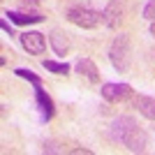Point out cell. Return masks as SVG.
Instances as JSON below:
<instances>
[{"label": "cell", "instance_id": "6da1fadb", "mask_svg": "<svg viewBox=\"0 0 155 155\" xmlns=\"http://www.w3.org/2000/svg\"><path fill=\"white\" fill-rule=\"evenodd\" d=\"M109 60L116 72H127L132 65V39L130 35L120 32L109 46Z\"/></svg>", "mask_w": 155, "mask_h": 155}, {"label": "cell", "instance_id": "7a4b0ae2", "mask_svg": "<svg viewBox=\"0 0 155 155\" xmlns=\"http://www.w3.org/2000/svg\"><path fill=\"white\" fill-rule=\"evenodd\" d=\"M65 16H67V21H70V23H74V26H79V28H84V30H91V28H97L100 23H104L102 12L91 9V7H84V5L70 7Z\"/></svg>", "mask_w": 155, "mask_h": 155}, {"label": "cell", "instance_id": "3957f363", "mask_svg": "<svg viewBox=\"0 0 155 155\" xmlns=\"http://www.w3.org/2000/svg\"><path fill=\"white\" fill-rule=\"evenodd\" d=\"M123 143L127 146L130 153H143V150H146V146H148V134H146L139 125H132V127L125 132Z\"/></svg>", "mask_w": 155, "mask_h": 155}, {"label": "cell", "instance_id": "277c9868", "mask_svg": "<svg viewBox=\"0 0 155 155\" xmlns=\"http://www.w3.org/2000/svg\"><path fill=\"white\" fill-rule=\"evenodd\" d=\"M123 16H125V2H123V0H111L109 5L104 7V12H102L104 26L111 28V30L120 28V23H123Z\"/></svg>", "mask_w": 155, "mask_h": 155}, {"label": "cell", "instance_id": "5b68a950", "mask_svg": "<svg viewBox=\"0 0 155 155\" xmlns=\"http://www.w3.org/2000/svg\"><path fill=\"white\" fill-rule=\"evenodd\" d=\"M102 97L107 102L118 104V102H125L130 97H134V91L127 84H104L102 86Z\"/></svg>", "mask_w": 155, "mask_h": 155}, {"label": "cell", "instance_id": "8992f818", "mask_svg": "<svg viewBox=\"0 0 155 155\" xmlns=\"http://www.w3.org/2000/svg\"><path fill=\"white\" fill-rule=\"evenodd\" d=\"M21 46H23L28 53H32V56H39V53H44V49H46V39H44V35L37 32V30H26V32H21Z\"/></svg>", "mask_w": 155, "mask_h": 155}, {"label": "cell", "instance_id": "52a82bcc", "mask_svg": "<svg viewBox=\"0 0 155 155\" xmlns=\"http://www.w3.org/2000/svg\"><path fill=\"white\" fill-rule=\"evenodd\" d=\"M35 102H37L39 111H42V120H51L53 114H56V107H53V100L44 93L42 86H35Z\"/></svg>", "mask_w": 155, "mask_h": 155}, {"label": "cell", "instance_id": "ba28073f", "mask_svg": "<svg viewBox=\"0 0 155 155\" xmlns=\"http://www.w3.org/2000/svg\"><path fill=\"white\" fill-rule=\"evenodd\" d=\"M5 16H9L19 26H30V23H42L44 21V16L37 14V12H14V9H7Z\"/></svg>", "mask_w": 155, "mask_h": 155}, {"label": "cell", "instance_id": "9c48e42d", "mask_svg": "<svg viewBox=\"0 0 155 155\" xmlns=\"http://www.w3.org/2000/svg\"><path fill=\"white\" fill-rule=\"evenodd\" d=\"M49 42H51V49L56 51V56H60V58L70 51V37H67L63 30H51Z\"/></svg>", "mask_w": 155, "mask_h": 155}, {"label": "cell", "instance_id": "30bf717a", "mask_svg": "<svg viewBox=\"0 0 155 155\" xmlns=\"http://www.w3.org/2000/svg\"><path fill=\"white\" fill-rule=\"evenodd\" d=\"M77 72L81 74V77H86L91 84H97V81H100V70H97V65L93 63L91 58L77 60Z\"/></svg>", "mask_w": 155, "mask_h": 155}, {"label": "cell", "instance_id": "8fae6325", "mask_svg": "<svg viewBox=\"0 0 155 155\" xmlns=\"http://www.w3.org/2000/svg\"><path fill=\"white\" fill-rule=\"evenodd\" d=\"M134 109H139V114L146 116L148 120H155V97L137 95L134 97Z\"/></svg>", "mask_w": 155, "mask_h": 155}, {"label": "cell", "instance_id": "7c38bea8", "mask_svg": "<svg viewBox=\"0 0 155 155\" xmlns=\"http://www.w3.org/2000/svg\"><path fill=\"white\" fill-rule=\"evenodd\" d=\"M132 125H137L134 120L130 116H123V118H116L114 123H111V137L116 139V141H123V137H125V132H127Z\"/></svg>", "mask_w": 155, "mask_h": 155}, {"label": "cell", "instance_id": "4fadbf2b", "mask_svg": "<svg viewBox=\"0 0 155 155\" xmlns=\"http://www.w3.org/2000/svg\"><path fill=\"white\" fill-rule=\"evenodd\" d=\"M42 67L49 70V72H53V74H67V72H70V65L67 63H58V60H44Z\"/></svg>", "mask_w": 155, "mask_h": 155}, {"label": "cell", "instance_id": "5bb4252c", "mask_svg": "<svg viewBox=\"0 0 155 155\" xmlns=\"http://www.w3.org/2000/svg\"><path fill=\"white\" fill-rule=\"evenodd\" d=\"M14 74H16V77H21V79H28L32 86H42V79H39L32 70H26V67H16V70H14Z\"/></svg>", "mask_w": 155, "mask_h": 155}, {"label": "cell", "instance_id": "9a60e30c", "mask_svg": "<svg viewBox=\"0 0 155 155\" xmlns=\"http://www.w3.org/2000/svg\"><path fill=\"white\" fill-rule=\"evenodd\" d=\"M42 150H44V153H72V150L67 148L65 143H60V141H46Z\"/></svg>", "mask_w": 155, "mask_h": 155}, {"label": "cell", "instance_id": "2e32d148", "mask_svg": "<svg viewBox=\"0 0 155 155\" xmlns=\"http://www.w3.org/2000/svg\"><path fill=\"white\" fill-rule=\"evenodd\" d=\"M143 19L155 21V0H148V2L143 5Z\"/></svg>", "mask_w": 155, "mask_h": 155}, {"label": "cell", "instance_id": "e0dca14e", "mask_svg": "<svg viewBox=\"0 0 155 155\" xmlns=\"http://www.w3.org/2000/svg\"><path fill=\"white\" fill-rule=\"evenodd\" d=\"M21 2H23V7H32V5H37L39 0H21Z\"/></svg>", "mask_w": 155, "mask_h": 155}, {"label": "cell", "instance_id": "ac0fdd59", "mask_svg": "<svg viewBox=\"0 0 155 155\" xmlns=\"http://www.w3.org/2000/svg\"><path fill=\"white\" fill-rule=\"evenodd\" d=\"M2 30H5V32H9V35H14V30L9 28V23H7V21H2Z\"/></svg>", "mask_w": 155, "mask_h": 155}, {"label": "cell", "instance_id": "d6986e66", "mask_svg": "<svg viewBox=\"0 0 155 155\" xmlns=\"http://www.w3.org/2000/svg\"><path fill=\"white\" fill-rule=\"evenodd\" d=\"M150 35L155 37V21H150Z\"/></svg>", "mask_w": 155, "mask_h": 155}]
</instances>
